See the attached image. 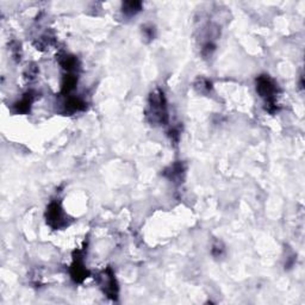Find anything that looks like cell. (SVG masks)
<instances>
[{
	"label": "cell",
	"instance_id": "obj_9",
	"mask_svg": "<svg viewBox=\"0 0 305 305\" xmlns=\"http://www.w3.org/2000/svg\"><path fill=\"white\" fill-rule=\"evenodd\" d=\"M59 62H60L61 67L64 70H67V73H74L79 66L78 59L69 54L59 55Z\"/></svg>",
	"mask_w": 305,
	"mask_h": 305
},
{
	"label": "cell",
	"instance_id": "obj_4",
	"mask_svg": "<svg viewBox=\"0 0 305 305\" xmlns=\"http://www.w3.org/2000/svg\"><path fill=\"white\" fill-rule=\"evenodd\" d=\"M115 277H116L115 272L110 267L104 269L98 277V281H99V285L102 287L103 292L109 298L112 299H116L118 296V284Z\"/></svg>",
	"mask_w": 305,
	"mask_h": 305
},
{
	"label": "cell",
	"instance_id": "obj_8",
	"mask_svg": "<svg viewBox=\"0 0 305 305\" xmlns=\"http://www.w3.org/2000/svg\"><path fill=\"white\" fill-rule=\"evenodd\" d=\"M64 112L67 114H75L86 109V102L80 97H68L63 103Z\"/></svg>",
	"mask_w": 305,
	"mask_h": 305
},
{
	"label": "cell",
	"instance_id": "obj_5",
	"mask_svg": "<svg viewBox=\"0 0 305 305\" xmlns=\"http://www.w3.org/2000/svg\"><path fill=\"white\" fill-rule=\"evenodd\" d=\"M84 256L85 253L82 249H78L74 253L73 263L70 266V277L75 283H82L90 275V272L85 266Z\"/></svg>",
	"mask_w": 305,
	"mask_h": 305
},
{
	"label": "cell",
	"instance_id": "obj_13",
	"mask_svg": "<svg viewBox=\"0 0 305 305\" xmlns=\"http://www.w3.org/2000/svg\"><path fill=\"white\" fill-rule=\"evenodd\" d=\"M143 34L144 36H146V38H148L149 41H152L154 36H155V29H154V26L149 25V26H143Z\"/></svg>",
	"mask_w": 305,
	"mask_h": 305
},
{
	"label": "cell",
	"instance_id": "obj_2",
	"mask_svg": "<svg viewBox=\"0 0 305 305\" xmlns=\"http://www.w3.org/2000/svg\"><path fill=\"white\" fill-rule=\"evenodd\" d=\"M278 86L273 79L268 75H260L256 79V92L260 94L262 99H265L266 110L271 114L277 110L275 104V97H277Z\"/></svg>",
	"mask_w": 305,
	"mask_h": 305
},
{
	"label": "cell",
	"instance_id": "obj_10",
	"mask_svg": "<svg viewBox=\"0 0 305 305\" xmlns=\"http://www.w3.org/2000/svg\"><path fill=\"white\" fill-rule=\"evenodd\" d=\"M76 84H78V76L75 75V73H67L66 75H64L63 80H62L61 93H70V92L75 88Z\"/></svg>",
	"mask_w": 305,
	"mask_h": 305
},
{
	"label": "cell",
	"instance_id": "obj_12",
	"mask_svg": "<svg viewBox=\"0 0 305 305\" xmlns=\"http://www.w3.org/2000/svg\"><path fill=\"white\" fill-rule=\"evenodd\" d=\"M194 87L197 88L199 92H201V93H208V92L212 90V84H211V81H209L208 79L199 78L197 81H195Z\"/></svg>",
	"mask_w": 305,
	"mask_h": 305
},
{
	"label": "cell",
	"instance_id": "obj_1",
	"mask_svg": "<svg viewBox=\"0 0 305 305\" xmlns=\"http://www.w3.org/2000/svg\"><path fill=\"white\" fill-rule=\"evenodd\" d=\"M147 116L153 124H166L168 122L167 103L162 91H155L150 94Z\"/></svg>",
	"mask_w": 305,
	"mask_h": 305
},
{
	"label": "cell",
	"instance_id": "obj_14",
	"mask_svg": "<svg viewBox=\"0 0 305 305\" xmlns=\"http://www.w3.org/2000/svg\"><path fill=\"white\" fill-rule=\"evenodd\" d=\"M223 251H224V248L222 247L221 244H216L214 247H212V255L216 257L221 256L222 254H223Z\"/></svg>",
	"mask_w": 305,
	"mask_h": 305
},
{
	"label": "cell",
	"instance_id": "obj_7",
	"mask_svg": "<svg viewBox=\"0 0 305 305\" xmlns=\"http://www.w3.org/2000/svg\"><path fill=\"white\" fill-rule=\"evenodd\" d=\"M34 100H35L34 92H31V91L26 92L24 96L20 98L18 102H16L13 104V111L18 115L28 114V112L30 111Z\"/></svg>",
	"mask_w": 305,
	"mask_h": 305
},
{
	"label": "cell",
	"instance_id": "obj_11",
	"mask_svg": "<svg viewBox=\"0 0 305 305\" xmlns=\"http://www.w3.org/2000/svg\"><path fill=\"white\" fill-rule=\"evenodd\" d=\"M142 10V4L140 1H125L122 5V11L125 16L132 17Z\"/></svg>",
	"mask_w": 305,
	"mask_h": 305
},
{
	"label": "cell",
	"instance_id": "obj_15",
	"mask_svg": "<svg viewBox=\"0 0 305 305\" xmlns=\"http://www.w3.org/2000/svg\"><path fill=\"white\" fill-rule=\"evenodd\" d=\"M37 72H38L37 67L35 66V64H31V66H29L28 69H26V75H28V78L32 79L37 75Z\"/></svg>",
	"mask_w": 305,
	"mask_h": 305
},
{
	"label": "cell",
	"instance_id": "obj_6",
	"mask_svg": "<svg viewBox=\"0 0 305 305\" xmlns=\"http://www.w3.org/2000/svg\"><path fill=\"white\" fill-rule=\"evenodd\" d=\"M185 166L183 162H176V164L171 165L170 167L166 168L164 172V176L173 183H183V176H185Z\"/></svg>",
	"mask_w": 305,
	"mask_h": 305
},
{
	"label": "cell",
	"instance_id": "obj_3",
	"mask_svg": "<svg viewBox=\"0 0 305 305\" xmlns=\"http://www.w3.org/2000/svg\"><path fill=\"white\" fill-rule=\"evenodd\" d=\"M46 218L48 226L56 230L66 228L68 224H69L67 220V215L64 214L61 204L58 203V201H52V203L49 204L48 208H47Z\"/></svg>",
	"mask_w": 305,
	"mask_h": 305
}]
</instances>
